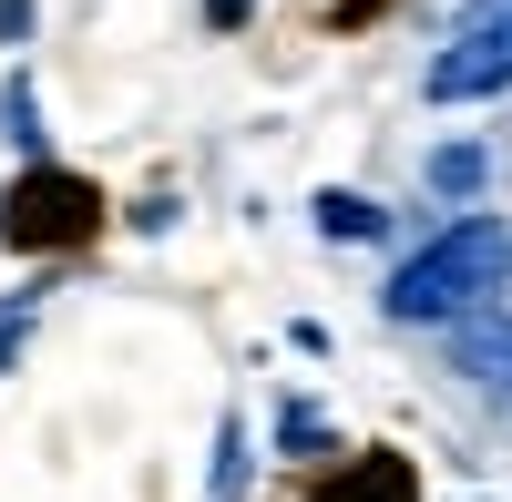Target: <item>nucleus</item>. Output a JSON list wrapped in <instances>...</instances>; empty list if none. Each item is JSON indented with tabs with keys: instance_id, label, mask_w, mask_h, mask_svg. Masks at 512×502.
<instances>
[{
	"instance_id": "6",
	"label": "nucleus",
	"mask_w": 512,
	"mask_h": 502,
	"mask_svg": "<svg viewBox=\"0 0 512 502\" xmlns=\"http://www.w3.org/2000/svg\"><path fill=\"white\" fill-rule=\"evenodd\" d=\"M482 185H492V144H441V154H431V195H441V205H461V216H472Z\"/></svg>"
},
{
	"instance_id": "3",
	"label": "nucleus",
	"mask_w": 512,
	"mask_h": 502,
	"mask_svg": "<svg viewBox=\"0 0 512 502\" xmlns=\"http://www.w3.org/2000/svg\"><path fill=\"white\" fill-rule=\"evenodd\" d=\"M103 226V195L62 175V164H31V175L0 195V246H82Z\"/></svg>"
},
{
	"instance_id": "9",
	"label": "nucleus",
	"mask_w": 512,
	"mask_h": 502,
	"mask_svg": "<svg viewBox=\"0 0 512 502\" xmlns=\"http://www.w3.org/2000/svg\"><path fill=\"white\" fill-rule=\"evenodd\" d=\"M31 308H41V287H21V298L0 308V380H11V359H21V339H31Z\"/></svg>"
},
{
	"instance_id": "10",
	"label": "nucleus",
	"mask_w": 512,
	"mask_h": 502,
	"mask_svg": "<svg viewBox=\"0 0 512 502\" xmlns=\"http://www.w3.org/2000/svg\"><path fill=\"white\" fill-rule=\"evenodd\" d=\"M31 31H41V11H31V0H0V52H21Z\"/></svg>"
},
{
	"instance_id": "4",
	"label": "nucleus",
	"mask_w": 512,
	"mask_h": 502,
	"mask_svg": "<svg viewBox=\"0 0 512 502\" xmlns=\"http://www.w3.org/2000/svg\"><path fill=\"white\" fill-rule=\"evenodd\" d=\"M451 369H461L482 400H502V410H512V308L461 318V328H451Z\"/></svg>"
},
{
	"instance_id": "2",
	"label": "nucleus",
	"mask_w": 512,
	"mask_h": 502,
	"mask_svg": "<svg viewBox=\"0 0 512 502\" xmlns=\"http://www.w3.org/2000/svg\"><path fill=\"white\" fill-rule=\"evenodd\" d=\"M431 103H492V93H512V0H461V21H451V41L431 52Z\"/></svg>"
},
{
	"instance_id": "1",
	"label": "nucleus",
	"mask_w": 512,
	"mask_h": 502,
	"mask_svg": "<svg viewBox=\"0 0 512 502\" xmlns=\"http://www.w3.org/2000/svg\"><path fill=\"white\" fill-rule=\"evenodd\" d=\"M502 287H512V216L472 205V216H451L431 246H410V257L390 267L379 318L390 328H461V318L502 308Z\"/></svg>"
},
{
	"instance_id": "7",
	"label": "nucleus",
	"mask_w": 512,
	"mask_h": 502,
	"mask_svg": "<svg viewBox=\"0 0 512 502\" xmlns=\"http://www.w3.org/2000/svg\"><path fill=\"white\" fill-rule=\"evenodd\" d=\"M0 144H11V154H52V134H41V93H31V72H11V82H0Z\"/></svg>"
},
{
	"instance_id": "11",
	"label": "nucleus",
	"mask_w": 512,
	"mask_h": 502,
	"mask_svg": "<svg viewBox=\"0 0 512 502\" xmlns=\"http://www.w3.org/2000/svg\"><path fill=\"white\" fill-rule=\"evenodd\" d=\"M205 21H216V31H246V21H256V0H205Z\"/></svg>"
},
{
	"instance_id": "8",
	"label": "nucleus",
	"mask_w": 512,
	"mask_h": 502,
	"mask_svg": "<svg viewBox=\"0 0 512 502\" xmlns=\"http://www.w3.org/2000/svg\"><path fill=\"white\" fill-rule=\"evenodd\" d=\"M277 451H287V462H308V451H328V421H318L308 400H287V410H277Z\"/></svg>"
},
{
	"instance_id": "5",
	"label": "nucleus",
	"mask_w": 512,
	"mask_h": 502,
	"mask_svg": "<svg viewBox=\"0 0 512 502\" xmlns=\"http://www.w3.org/2000/svg\"><path fill=\"white\" fill-rule=\"evenodd\" d=\"M308 216H318L328 246H379V236H390V205H369V195H349V185H328Z\"/></svg>"
}]
</instances>
